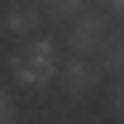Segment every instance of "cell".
<instances>
[{"label":"cell","mask_w":124,"mask_h":124,"mask_svg":"<svg viewBox=\"0 0 124 124\" xmlns=\"http://www.w3.org/2000/svg\"><path fill=\"white\" fill-rule=\"evenodd\" d=\"M105 5H110V10H115V15H124V0H105Z\"/></svg>","instance_id":"cell-9"},{"label":"cell","mask_w":124,"mask_h":124,"mask_svg":"<svg viewBox=\"0 0 124 124\" xmlns=\"http://www.w3.org/2000/svg\"><path fill=\"white\" fill-rule=\"evenodd\" d=\"M95 67H100V72H115V77L124 81V33H115V38H110L105 48H100V53H95Z\"/></svg>","instance_id":"cell-6"},{"label":"cell","mask_w":124,"mask_h":124,"mask_svg":"<svg viewBox=\"0 0 124 124\" xmlns=\"http://www.w3.org/2000/svg\"><path fill=\"white\" fill-rule=\"evenodd\" d=\"M100 67L86 57H72V62H62L57 67V81H62V95H72V100H91L95 91H100Z\"/></svg>","instance_id":"cell-3"},{"label":"cell","mask_w":124,"mask_h":124,"mask_svg":"<svg viewBox=\"0 0 124 124\" xmlns=\"http://www.w3.org/2000/svg\"><path fill=\"white\" fill-rule=\"evenodd\" d=\"M105 43H110V19L100 15V10H81V15L67 24V48H72L77 57H95Z\"/></svg>","instance_id":"cell-2"},{"label":"cell","mask_w":124,"mask_h":124,"mask_svg":"<svg viewBox=\"0 0 124 124\" xmlns=\"http://www.w3.org/2000/svg\"><path fill=\"white\" fill-rule=\"evenodd\" d=\"M38 10H43V24H72L86 10V0H38Z\"/></svg>","instance_id":"cell-5"},{"label":"cell","mask_w":124,"mask_h":124,"mask_svg":"<svg viewBox=\"0 0 124 124\" xmlns=\"http://www.w3.org/2000/svg\"><path fill=\"white\" fill-rule=\"evenodd\" d=\"M57 43L53 38H24V48H19L15 57H10V72H15L19 86H53L57 81Z\"/></svg>","instance_id":"cell-1"},{"label":"cell","mask_w":124,"mask_h":124,"mask_svg":"<svg viewBox=\"0 0 124 124\" xmlns=\"http://www.w3.org/2000/svg\"><path fill=\"white\" fill-rule=\"evenodd\" d=\"M0 124H15V95L0 91Z\"/></svg>","instance_id":"cell-7"},{"label":"cell","mask_w":124,"mask_h":124,"mask_svg":"<svg viewBox=\"0 0 124 124\" xmlns=\"http://www.w3.org/2000/svg\"><path fill=\"white\" fill-rule=\"evenodd\" d=\"M0 29L15 33V38L38 33V29H43V10H38V0H10V5H5V15H0Z\"/></svg>","instance_id":"cell-4"},{"label":"cell","mask_w":124,"mask_h":124,"mask_svg":"<svg viewBox=\"0 0 124 124\" xmlns=\"http://www.w3.org/2000/svg\"><path fill=\"white\" fill-rule=\"evenodd\" d=\"M115 115H124V81L115 86Z\"/></svg>","instance_id":"cell-8"}]
</instances>
